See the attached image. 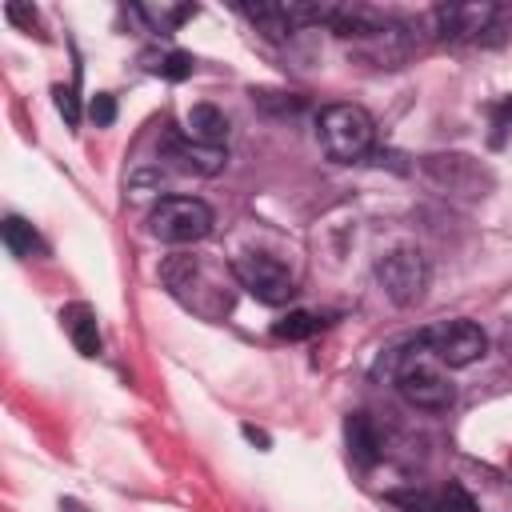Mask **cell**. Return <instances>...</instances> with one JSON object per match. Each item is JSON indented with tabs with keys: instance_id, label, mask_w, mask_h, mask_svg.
Here are the masks:
<instances>
[{
	"instance_id": "6da1fadb",
	"label": "cell",
	"mask_w": 512,
	"mask_h": 512,
	"mask_svg": "<svg viewBox=\"0 0 512 512\" xmlns=\"http://www.w3.org/2000/svg\"><path fill=\"white\" fill-rule=\"evenodd\" d=\"M160 280L200 320H224L232 312V300H236L232 264L220 268L204 256H168L160 264Z\"/></svg>"
},
{
	"instance_id": "7a4b0ae2",
	"label": "cell",
	"mask_w": 512,
	"mask_h": 512,
	"mask_svg": "<svg viewBox=\"0 0 512 512\" xmlns=\"http://www.w3.org/2000/svg\"><path fill=\"white\" fill-rule=\"evenodd\" d=\"M316 136H320V148L328 160L356 164L376 144V120L360 104H328L316 120Z\"/></svg>"
},
{
	"instance_id": "3957f363",
	"label": "cell",
	"mask_w": 512,
	"mask_h": 512,
	"mask_svg": "<svg viewBox=\"0 0 512 512\" xmlns=\"http://www.w3.org/2000/svg\"><path fill=\"white\" fill-rule=\"evenodd\" d=\"M216 216L200 196H164L148 212V232L164 244H196L212 232Z\"/></svg>"
},
{
	"instance_id": "277c9868",
	"label": "cell",
	"mask_w": 512,
	"mask_h": 512,
	"mask_svg": "<svg viewBox=\"0 0 512 512\" xmlns=\"http://www.w3.org/2000/svg\"><path fill=\"white\" fill-rule=\"evenodd\" d=\"M416 344L424 352H432L448 368H468V364H476L488 352V336L472 320H440V324H428V328L416 332Z\"/></svg>"
},
{
	"instance_id": "5b68a950",
	"label": "cell",
	"mask_w": 512,
	"mask_h": 512,
	"mask_svg": "<svg viewBox=\"0 0 512 512\" xmlns=\"http://www.w3.org/2000/svg\"><path fill=\"white\" fill-rule=\"evenodd\" d=\"M420 172L448 196H460V200H480L492 192V172L468 156V152H432L420 160Z\"/></svg>"
},
{
	"instance_id": "8992f818",
	"label": "cell",
	"mask_w": 512,
	"mask_h": 512,
	"mask_svg": "<svg viewBox=\"0 0 512 512\" xmlns=\"http://www.w3.org/2000/svg\"><path fill=\"white\" fill-rule=\"evenodd\" d=\"M232 276H236V284L244 292H252L260 304H272V308L276 304H288L296 296L292 272L276 256H268V252H240L232 260Z\"/></svg>"
},
{
	"instance_id": "52a82bcc",
	"label": "cell",
	"mask_w": 512,
	"mask_h": 512,
	"mask_svg": "<svg viewBox=\"0 0 512 512\" xmlns=\"http://www.w3.org/2000/svg\"><path fill=\"white\" fill-rule=\"evenodd\" d=\"M376 280H380V288L392 304L408 308L428 288V260H424L420 248H392L376 260Z\"/></svg>"
},
{
	"instance_id": "ba28073f",
	"label": "cell",
	"mask_w": 512,
	"mask_h": 512,
	"mask_svg": "<svg viewBox=\"0 0 512 512\" xmlns=\"http://www.w3.org/2000/svg\"><path fill=\"white\" fill-rule=\"evenodd\" d=\"M396 388L412 408H424V412H444L456 400V388L448 384V376L436 372L432 364H420V360H404L400 364Z\"/></svg>"
},
{
	"instance_id": "9c48e42d",
	"label": "cell",
	"mask_w": 512,
	"mask_h": 512,
	"mask_svg": "<svg viewBox=\"0 0 512 512\" xmlns=\"http://www.w3.org/2000/svg\"><path fill=\"white\" fill-rule=\"evenodd\" d=\"M496 20H500L496 4H440L436 8V24H440L444 40H468V44L496 40L492 36V32H500Z\"/></svg>"
},
{
	"instance_id": "30bf717a",
	"label": "cell",
	"mask_w": 512,
	"mask_h": 512,
	"mask_svg": "<svg viewBox=\"0 0 512 512\" xmlns=\"http://www.w3.org/2000/svg\"><path fill=\"white\" fill-rule=\"evenodd\" d=\"M388 500L404 512H480L476 500L460 488V484H444V488H416V492H388Z\"/></svg>"
},
{
	"instance_id": "8fae6325",
	"label": "cell",
	"mask_w": 512,
	"mask_h": 512,
	"mask_svg": "<svg viewBox=\"0 0 512 512\" xmlns=\"http://www.w3.org/2000/svg\"><path fill=\"white\" fill-rule=\"evenodd\" d=\"M328 28L344 40H368V36H384L392 28V20L372 4H332Z\"/></svg>"
},
{
	"instance_id": "7c38bea8",
	"label": "cell",
	"mask_w": 512,
	"mask_h": 512,
	"mask_svg": "<svg viewBox=\"0 0 512 512\" xmlns=\"http://www.w3.org/2000/svg\"><path fill=\"white\" fill-rule=\"evenodd\" d=\"M184 136L192 144H204V148H224V140H228V116L216 104H192L188 108V120H184Z\"/></svg>"
},
{
	"instance_id": "4fadbf2b",
	"label": "cell",
	"mask_w": 512,
	"mask_h": 512,
	"mask_svg": "<svg viewBox=\"0 0 512 512\" xmlns=\"http://www.w3.org/2000/svg\"><path fill=\"white\" fill-rule=\"evenodd\" d=\"M60 320H64V332H68V340L76 344L80 356H100L104 340H100L96 312H92L88 304H68V308L60 312Z\"/></svg>"
},
{
	"instance_id": "5bb4252c",
	"label": "cell",
	"mask_w": 512,
	"mask_h": 512,
	"mask_svg": "<svg viewBox=\"0 0 512 512\" xmlns=\"http://www.w3.org/2000/svg\"><path fill=\"white\" fill-rule=\"evenodd\" d=\"M344 436H348V452H352L356 464L372 468V464L384 456V452H380V432H376V424H372L368 412H352V416L344 420Z\"/></svg>"
},
{
	"instance_id": "9a60e30c",
	"label": "cell",
	"mask_w": 512,
	"mask_h": 512,
	"mask_svg": "<svg viewBox=\"0 0 512 512\" xmlns=\"http://www.w3.org/2000/svg\"><path fill=\"white\" fill-rule=\"evenodd\" d=\"M168 156L184 172H196V176H216L228 160L224 148H204V144H192V140H168Z\"/></svg>"
},
{
	"instance_id": "2e32d148",
	"label": "cell",
	"mask_w": 512,
	"mask_h": 512,
	"mask_svg": "<svg viewBox=\"0 0 512 512\" xmlns=\"http://www.w3.org/2000/svg\"><path fill=\"white\" fill-rule=\"evenodd\" d=\"M0 232H4V244H8V252H12V256H20V260H32V256H48V244H44V236H40V232H36L28 220H20V216H4Z\"/></svg>"
},
{
	"instance_id": "e0dca14e",
	"label": "cell",
	"mask_w": 512,
	"mask_h": 512,
	"mask_svg": "<svg viewBox=\"0 0 512 512\" xmlns=\"http://www.w3.org/2000/svg\"><path fill=\"white\" fill-rule=\"evenodd\" d=\"M132 16L148 20L152 32L168 36V32H176L188 16H196V4H140V8H132Z\"/></svg>"
},
{
	"instance_id": "ac0fdd59",
	"label": "cell",
	"mask_w": 512,
	"mask_h": 512,
	"mask_svg": "<svg viewBox=\"0 0 512 512\" xmlns=\"http://www.w3.org/2000/svg\"><path fill=\"white\" fill-rule=\"evenodd\" d=\"M144 68L152 76H164V80H188L196 60L188 52H180V48H172V52H144Z\"/></svg>"
},
{
	"instance_id": "d6986e66",
	"label": "cell",
	"mask_w": 512,
	"mask_h": 512,
	"mask_svg": "<svg viewBox=\"0 0 512 512\" xmlns=\"http://www.w3.org/2000/svg\"><path fill=\"white\" fill-rule=\"evenodd\" d=\"M320 328H324V320H320L316 312H300V308H296V312H288L284 320L272 324V336H276V340H308V336L320 332Z\"/></svg>"
},
{
	"instance_id": "ffe728a7",
	"label": "cell",
	"mask_w": 512,
	"mask_h": 512,
	"mask_svg": "<svg viewBox=\"0 0 512 512\" xmlns=\"http://www.w3.org/2000/svg\"><path fill=\"white\" fill-rule=\"evenodd\" d=\"M88 112H92V120H96L100 128H108V124L116 120V100H112L108 92H96L92 104H88Z\"/></svg>"
},
{
	"instance_id": "44dd1931",
	"label": "cell",
	"mask_w": 512,
	"mask_h": 512,
	"mask_svg": "<svg viewBox=\"0 0 512 512\" xmlns=\"http://www.w3.org/2000/svg\"><path fill=\"white\" fill-rule=\"evenodd\" d=\"M56 108H60V116H64L72 128L80 124V104H76V92H72V88L56 84Z\"/></svg>"
},
{
	"instance_id": "7402d4cb",
	"label": "cell",
	"mask_w": 512,
	"mask_h": 512,
	"mask_svg": "<svg viewBox=\"0 0 512 512\" xmlns=\"http://www.w3.org/2000/svg\"><path fill=\"white\" fill-rule=\"evenodd\" d=\"M8 20H16V24H36V12H28V8H20V4H8Z\"/></svg>"
},
{
	"instance_id": "603a6c76",
	"label": "cell",
	"mask_w": 512,
	"mask_h": 512,
	"mask_svg": "<svg viewBox=\"0 0 512 512\" xmlns=\"http://www.w3.org/2000/svg\"><path fill=\"white\" fill-rule=\"evenodd\" d=\"M244 436H248L252 444H260V448H268V436H264L260 428H252V424H244Z\"/></svg>"
},
{
	"instance_id": "cb8c5ba5",
	"label": "cell",
	"mask_w": 512,
	"mask_h": 512,
	"mask_svg": "<svg viewBox=\"0 0 512 512\" xmlns=\"http://www.w3.org/2000/svg\"><path fill=\"white\" fill-rule=\"evenodd\" d=\"M496 116H500V120H504V124H512V96H508V100H500V104H496Z\"/></svg>"
},
{
	"instance_id": "d4e9b609",
	"label": "cell",
	"mask_w": 512,
	"mask_h": 512,
	"mask_svg": "<svg viewBox=\"0 0 512 512\" xmlns=\"http://www.w3.org/2000/svg\"><path fill=\"white\" fill-rule=\"evenodd\" d=\"M60 512H88L80 500H60Z\"/></svg>"
}]
</instances>
